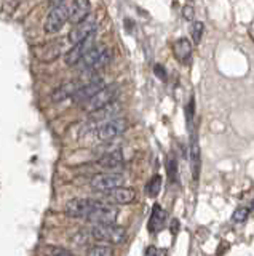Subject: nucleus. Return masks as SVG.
Instances as JSON below:
<instances>
[{
    "label": "nucleus",
    "instance_id": "1",
    "mask_svg": "<svg viewBox=\"0 0 254 256\" xmlns=\"http://www.w3.org/2000/svg\"><path fill=\"white\" fill-rule=\"evenodd\" d=\"M91 238L107 245H120L126 238V229L117 224H94L90 230Z\"/></svg>",
    "mask_w": 254,
    "mask_h": 256
},
{
    "label": "nucleus",
    "instance_id": "2",
    "mask_svg": "<svg viewBox=\"0 0 254 256\" xmlns=\"http://www.w3.org/2000/svg\"><path fill=\"white\" fill-rule=\"evenodd\" d=\"M118 93H120V86L117 84L106 85V86H102L96 94H93L91 98L83 104V108L88 112H94V110L107 106L110 102H114L117 100Z\"/></svg>",
    "mask_w": 254,
    "mask_h": 256
},
{
    "label": "nucleus",
    "instance_id": "3",
    "mask_svg": "<svg viewBox=\"0 0 254 256\" xmlns=\"http://www.w3.org/2000/svg\"><path fill=\"white\" fill-rule=\"evenodd\" d=\"M126 128H128V120L122 118V117H117V118H110L102 122L98 128H96V136L99 141H112L118 136H122Z\"/></svg>",
    "mask_w": 254,
    "mask_h": 256
},
{
    "label": "nucleus",
    "instance_id": "4",
    "mask_svg": "<svg viewBox=\"0 0 254 256\" xmlns=\"http://www.w3.org/2000/svg\"><path fill=\"white\" fill-rule=\"evenodd\" d=\"M125 178L123 174L120 173H114V172H109V173H99V174H94L91 181H90V188L96 192H109L115 188H120L123 186Z\"/></svg>",
    "mask_w": 254,
    "mask_h": 256
},
{
    "label": "nucleus",
    "instance_id": "5",
    "mask_svg": "<svg viewBox=\"0 0 254 256\" xmlns=\"http://www.w3.org/2000/svg\"><path fill=\"white\" fill-rule=\"evenodd\" d=\"M69 21V6L66 4H62L59 6H54L50 10L48 16H46L43 29L46 34H56L59 32L64 24Z\"/></svg>",
    "mask_w": 254,
    "mask_h": 256
},
{
    "label": "nucleus",
    "instance_id": "6",
    "mask_svg": "<svg viewBox=\"0 0 254 256\" xmlns=\"http://www.w3.org/2000/svg\"><path fill=\"white\" fill-rule=\"evenodd\" d=\"M117 218H118V208L99 200V204L86 216V221L93 222V226L94 224H115Z\"/></svg>",
    "mask_w": 254,
    "mask_h": 256
},
{
    "label": "nucleus",
    "instance_id": "7",
    "mask_svg": "<svg viewBox=\"0 0 254 256\" xmlns=\"http://www.w3.org/2000/svg\"><path fill=\"white\" fill-rule=\"evenodd\" d=\"M98 204H99V200H94V198H72L66 204L64 212L69 218L86 220V216L91 213V210Z\"/></svg>",
    "mask_w": 254,
    "mask_h": 256
},
{
    "label": "nucleus",
    "instance_id": "8",
    "mask_svg": "<svg viewBox=\"0 0 254 256\" xmlns=\"http://www.w3.org/2000/svg\"><path fill=\"white\" fill-rule=\"evenodd\" d=\"M94 34H96V32H94ZM94 34H91L90 37H86L85 40H82V42L72 45V48H70V50L64 54L66 66H77V62L80 61L94 45H96V36H94Z\"/></svg>",
    "mask_w": 254,
    "mask_h": 256
},
{
    "label": "nucleus",
    "instance_id": "9",
    "mask_svg": "<svg viewBox=\"0 0 254 256\" xmlns=\"http://www.w3.org/2000/svg\"><path fill=\"white\" fill-rule=\"evenodd\" d=\"M96 28H98V22L90 14L88 18H85L78 24H74L72 30H70L69 36H67V42L72 44V45L82 42V40H85L86 37H90L91 34H94V32H96Z\"/></svg>",
    "mask_w": 254,
    "mask_h": 256
},
{
    "label": "nucleus",
    "instance_id": "10",
    "mask_svg": "<svg viewBox=\"0 0 254 256\" xmlns=\"http://www.w3.org/2000/svg\"><path fill=\"white\" fill-rule=\"evenodd\" d=\"M62 52V42L53 40V42H45L32 48V53L40 62H53L56 61Z\"/></svg>",
    "mask_w": 254,
    "mask_h": 256
},
{
    "label": "nucleus",
    "instance_id": "11",
    "mask_svg": "<svg viewBox=\"0 0 254 256\" xmlns=\"http://www.w3.org/2000/svg\"><path fill=\"white\" fill-rule=\"evenodd\" d=\"M102 86H106V80L102 77H94L90 82H86L82 85V88L74 94V104H85L93 94H96Z\"/></svg>",
    "mask_w": 254,
    "mask_h": 256
},
{
    "label": "nucleus",
    "instance_id": "12",
    "mask_svg": "<svg viewBox=\"0 0 254 256\" xmlns=\"http://www.w3.org/2000/svg\"><path fill=\"white\" fill-rule=\"evenodd\" d=\"M83 84L85 82H82L80 78H74V80H69V82L59 85L56 90H53L51 94H50L51 102H61V101H64V100L74 98V94L78 90H80Z\"/></svg>",
    "mask_w": 254,
    "mask_h": 256
},
{
    "label": "nucleus",
    "instance_id": "13",
    "mask_svg": "<svg viewBox=\"0 0 254 256\" xmlns=\"http://www.w3.org/2000/svg\"><path fill=\"white\" fill-rule=\"evenodd\" d=\"M91 12L90 0H72L69 5V22L78 24L85 18H88Z\"/></svg>",
    "mask_w": 254,
    "mask_h": 256
},
{
    "label": "nucleus",
    "instance_id": "14",
    "mask_svg": "<svg viewBox=\"0 0 254 256\" xmlns=\"http://www.w3.org/2000/svg\"><path fill=\"white\" fill-rule=\"evenodd\" d=\"M107 200L110 204H115V205H128L131 202H134L136 198V190L131 189V188H115L109 192H104Z\"/></svg>",
    "mask_w": 254,
    "mask_h": 256
},
{
    "label": "nucleus",
    "instance_id": "15",
    "mask_svg": "<svg viewBox=\"0 0 254 256\" xmlns=\"http://www.w3.org/2000/svg\"><path fill=\"white\" fill-rule=\"evenodd\" d=\"M166 220H168V213L158 204H155L152 206V213H150V218L147 222V230L150 234H158L166 226Z\"/></svg>",
    "mask_w": 254,
    "mask_h": 256
},
{
    "label": "nucleus",
    "instance_id": "16",
    "mask_svg": "<svg viewBox=\"0 0 254 256\" xmlns=\"http://www.w3.org/2000/svg\"><path fill=\"white\" fill-rule=\"evenodd\" d=\"M98 165L101 168H104V170H107V172H115V170H118V168H122V165H123L122 150L115 149V150L107 152V154H104L98 160Z\"/></svg>",
    "mask_w": 254,
    "mask_h": 256
},
{
    "label": "nucleus",
    "instance_id": "17",
    "mask_svg": "<svg viewBox=\"0 0 254 256\" xmlns=\"http://www.w3.org/2000/svg\"><path fill=\"white\" fill-rule=\"evenodd\" d=\"M189 158H190V168H192V176L197 181L198 176H200V146H198L197 136L192 133V138H190V148H189Z\"/></svg>",
    "mask_w": 254,
    "mask_h": 256
},
{
    "label": "nucleus",
    "instance_id": "18",
    "mask_svg": "<svg viewBox=\"0 0 254 256\" xmlns=\"http://www.w3.org/2000/svg\"><path fill=\"white\" fill-rule=\"evenodd\" d=\"M173 53L176 56V60L181 62H187L190 54H192V42L187 37L178 38L173 45Z\"/></svg>",
    "mask_w": 254,
    "mask_h": 256
},
{
    "label": "nucleus",
    "instance_id": "19",
    "mask_svg": "<svg viewBox=\"0 0 254 256\" xmlns=\"http://www.w3.org/2000/svg\"><path fill=\"white\" fill-rule=\"evenodd\" d=\"M118 110H120V104L114 101V102L107 104V106H104V108L91 112V120H93V122H101L102 124V122H106V120L112 118Z\"/></svg>",
    "mask_w": 254,
    "mask_h": 256
},
{
    "label": "nucleus",
    "instance_id": "20",
    "mask_svg": "<svg viewBox=\"0 0 254 256\" xmlns=\"http://www.w3.org/2000/svg\"><path fill=\"white\" fill-rule=\"evenodd\" d=\"M162 176L160 174H154L152 178L149 180V182L146 184V194L149 197H157L160 194V189H162Z\"/></svg>",
    "mask_w": 254,
    "mask_h": 256
},
{
    "label": "nucleus",
    "instance_id": "21",
    "mask_svg": "<svg viewBox=\"0 0 254 256\" xmlns=\"http://www.w3.org/2000/svg\"><path fill=\"white\" fill-rule=\"evenodd\" d=\"M86 256H114V248L110 245H93L86 250Z\"/></svg>",
    "mask_w": 254,
    "mask_h": 256
},
{
    "label": "nucleus",
    "instance_id": "22",
    "mask_svg": "<svg viewBox=\"0 0 254 256\" xmlns=\"http://www.w3.org/2000/svg\"><path fill=\"white\" fill-rule=\"evenodd\" d=\"M43 256H75L72 252H69L67 248H62L58 245H46L42 250Z\"/></svg>",
    "mask_w": 254,
    "mask_h": 256
},
{
    "label": "nucleus",
    "instance_id": "23",
    "mask_svg": "<svg viewBox=\"0 0 254 256\" xmlns=\"http://www.w3.org/2000/svg\"><path fill=\"white\" fill-rule=\"evenodd\" d=\"M203 30H205V24L202 21H194L192 22V26H190V36H192V40H194L195 45H198L202 42Z\"/></svg>",
    "mask_w": 254,
    "mask_h": 256
},
{
    "label": "nucleus",
    "instance_id": "24",
    "mask_svg": "<svg viewBox=\"0 0 254 256\" xmlns=\"http://www.w3.org/2000/svg\"><path fill=\"white\" fill-rule=\"evenodd\" d=\"M250 208H246V206H238L237 210L234 212L232 214V221L234 222H245L246 220H248V216H250Z\"/></svg>",
    "mask_w": 254,
    "mask_h": 256
},
{
    "label": "nucleus",
    "instance_id": "25",
    "mask_svg": "<svg viewBox=\"0 0 254 256\" xmlns=\"http://www.w3.org/2000/svg\"><path fill=\"white\" fill-rule=\"evenodd\" d=\"M194 117H195V100L190 98L189 104L186 106V120H187V126L192 130L194 126Z\"/></svg>",
    "mask_w": 254,
    "mask_h": 256
},
{
    "label": "nucleus",
    "instance_id": "26",
    "mask_svg": "<svg viewBox=\"0 0 254 256\" xmlns=\"http://www.w3.org/2000/svg\"><path fill=\"white\" fill-rule=\"evenodd\" d=\"M91 238V234L90 232H86V230H77L75 234H74V237H72V242L75 244V245H78V246H82V245H85L88 240Z\"/></svg>",
    "mask_w": 254,
    "mask_h": 256
},
{
    "label": "nucleus",
    "instance_id": "27",
    "mask_svg": "<svg viewBox=\"0 0 254 256\" xmlns=\"http://www.w3.org/2000/svg\"><path fill=\"white\" fill-rule=\"evenodd\" d=\"M166 172H168V176H170L171 181L178 180V162H176V158H173V157L168 158V164H166Z\"/></svg>",
    "mask_w": 254,
    "mask_h": 256
},
{
    "label": "nucleus",
    "instance_id": "28",
    "mask_svg": "<svg viewBox=\"0 0 254 256\" xmlns=\"http://www.w3.org/2000/svg\"><path fill=\"white\" fill-rule=\"evenodd\" d=\"M21 4V0H3V4H2V10L6 13V14H11L16 12V8L19 6Z\"/></svg>",
    "mask_w": 254,
    "mask_h": 256
},
{
    "label": "nucleus",
    "instance_id": "29",
    "mask_svg": "<svg viewBox=\"0 0 254 256\" xmlns=\"http://www.w3.org/2000/svg\"><path fill=\"white\" fill-rule=\"evenodd\" d=\"M154 74L157 76V78H160V80H165L168 78V76H166V69H165V66H162V64H155L154 66Z\"/></svg>",
    "mask_w": 254,
    "mask_h": 256
},
{
    "label": "nucleus",
    "instance_id": "30",
    "mask_svg": "<svg viewBox=\"0 0 254 256\" xmlns=\"http://www.w3.org/2000/svg\"><path fill=\"white\" fill-rule=\"evenodd\" d=\"M182 16H184V20L187 21H194V16H195V10L192 5H184L182 8Z\"/></svg>",
    "mask_w": 254,
    "mask_h": 256
},
{
    "label": "nucleus",
    "instance_id": "31",
    "mask_svg": "<svg viewBox=\"0 0 254 256\" xmlns=\"http://www.w3.org/2000/svg\"><path fill=\"white\" fill-rule=\"evenodd\" d=\"M165 252H160V250H157L155 246H149L147 250H146V254L144 256H163Z\"/></svg>",
    "mask_w": 254,
    "mask_h": 256
},
{
    "label": "nucleus",
    "instance_id": "32",
    "mask_svg": "<svg viewBox=\"0 0 254 256\" xmlns=\"http://www.w3.org/2000/svg\"><path fill=\"white\" fill-rule=\"evenodd\" d=\"M170 230H171V234H173V237H176V236H178V230H179V220H176V218H174V220L171 221V226H170Z\"/></svg>",
    "mask_w": 254,
    "mask_h": 256
},
{
    "label": "nucleus",
    "instance_id": "33",
    "mask_svg": "<svg viewBox=\"0 0 254 256\" xmlns=\"http://www.w3.org/2000/svg\"><path fill=\"white\" fill-rule=\"evenodd\" d=\"M64 4V0H48V5L50 8H54V6H59Z\"/></svg>",
    "mask_w": 254,
    "mask_h": 256
},
{
    "label": "nucleus",
    "instance_id": "34",
    "mask_svg": "<svg viewBox=\"0 0 254 256\" xmlns=\"http://www.w3.org/2000/svg\"><path fill=\"white\" fill-rule=\"evenodd\" d=\"M250 210H251V212H254V200L251 202V208H250Z\"/></svg>",
    "mask_w": 254,
    "mask_h": 256
}]
</instances>
